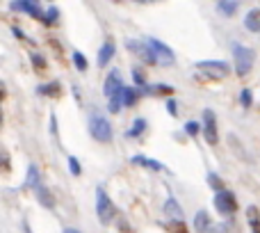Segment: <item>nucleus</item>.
<instances>
[{"label":"nucleus","mask_w":260,"mask_h":233,"mask_svg":"<svg viewBox=\"0 0 260 233\" xmlns=\"http://www.w3.org/2000/svg\"><path fill=\"white\" fill-rule=\"evenodd\" d=\"M123 92H126V87H123L121 73H119L117 69H112L103 85V94L108 96V101H110V112H119V108L123 105Z\"/></svg>","instance_id":"nucleus-1"},{"label":"nucleus","mask_w":260,"mask_h":233,"mask_svg":"<svg viewBox=\"0 0 260 233\" xmlns=\"http://www.w3.org/2000/svg\"><path fill=\"white\" fill-rule=\"evenodd\" d=\"M89 133H91V137H94L96 142H103V144L105 142H112V137H114L110 121L105 119V116H101L99 112L91 114V119H89Z\"/></svg>","instance_id":"nucleus-2"},{"label":"nucleus","mask_w":260,"mask_h":233,"mask_svg":"<svg viewBox=\"0 0 260 233\" xmlns=\"http://www.w3.org/2000/svg\"><path fill=\"white\" fill-rule=\"evenodd\" d=\"M233 57H235V71L238 76H247L249 71L253 69V60H256V53L251 48L242 44H235L233 46Z\"/></svg>","instance_id":"nucleus-3"},{"label":"nucleus","mask_w":260,"mask_h":233,"mask_svg":"<svg viewBox=\"0 0 260 233\" xmlns=\"http://www.w3.org/2000/svg\"><path fill=\"white\" fill-rule=\"evenodd\" d=\"M96 213H99V220L103 224H110L117 215V208H114L112 199L108 197V192L103 188H96Z\"/></svg>","instance_id":"nucleus-4"},{"label":"nucleus","mask_w":260,"mask_h":233,"mask_svg":"<svg viewBox=\"0 0 260 233\" xmlns=\"http://www.w3.org/2000/svg\"><path fill=\"white\" fill-rule=\"evenodd\" d=\"M194 67L206 73L208 78H226L231 73V64L224 62V60H203V62H197Z\"/></svg>","instance_id":"nucleus-5"},{"label":"nucleus","mask_w":260,"mask_h":233,"mask_svg":"<svg viewBox=\"0 0 260 233\" xmlns=\"http://www.w3.org/2000/svg\"><path fill=\"white\" fill-rule=\"evenodd\" d=\"M146 44L151 46V50H153V55H155V60L160 64H174L176 62V55H174V50L169 48L167 44H162L160 39H155V37H146Z\"/></svg>","instance_id":"nucleus-6"},{"label":"nucleus","mask_w":260,"mask_h":233,"mask_svg":"<svg viewBox=\"0 0 260 233\" xmlns=\"http://www.w3.org/2000/svg\"><path fill=\"white\" fill-rule=\"evenodd\" d=\"M215 208L219 211V215H233L238 211V199L231 190H221L215 194Z\"/></svg>","instance_id":"nucleus-7"},{"label":"nucleus","mask_w":260,"mask_h":233,"mask_svg":"<svg viewBox=\"0 0 260 233\" xmlns=\"http://www.w3.org/2000/svg\"><path fill=\"white\" fill-rule=\"evenodd\" d=\"M126 48L130 50V53H135L139 60H144L146 64H155L157 60H155V55H153V50H151V46L146 44V39H128L126 41Z\"/></svg>","instance_id":"nucleus-8"},{"label":"nucleus","mask_w":260,"mask_h":233,"mask_svg":"<svg viewBox=\"0 0 260 233\" xmlns=\"http://www.w3.org/2000/svg\"><path fill=\"white\" fill-rule=\"evenodd\" d=\"M203 135H206V142L215 147L219 142V133H217V119L212 110H203Z\"/></svg>","instance_id":"nucleus-9"},{"label":"nucleus","mask_w":260,"mask_h":233,"mask_svg":"<svg viewBox=\"0 0 260 233\" xmlns=\"http://www.w3.org/2000/svg\"><path fill=\"white\" fill-rule=\"evenodd\" d=\"M12 9H16V12H27L30 16L41 18V21H44V14H46L44 9L37 3H32V0H16V3H12Z\"/></svg>","instance_id":"nucleus-10"},{"label":"nucleus","mask_w":260,"mask_h":233,"mask_svg":"<svg viewBox=\"0 0 260 233\" xmlns=\"http://www.w3.org/2000/svg\"><path fill=\"white\" fill-rule=\"evenodd\" d=\"M114 50H117V44L112 39H108L99 50V67H108V62L114 57Z\"/></svg>","instance_id":"nucleus-11"},{"label":"nucleus","mask_w":260,"mask_h":233,"mask_svg":"<svg viewBox=\"0 0 260 233\" xmlns=\"http://www.w3.org/2000/svg\"><path fill=\"white\" fill-rule=\"evenodd\" d=\"M133 165H142V167L153 169V171H165L167 169L160 160H153V158H146V156H133Z\"/></svg>","instance_id":"nucleus-12"},{"label":"nucleus","mask_w":260,"mask_h":233,"mask_svg":"<svg viewBox=\"0 0 260 233\" xmlns=\"http://www.w3.org/2000/svg\"><path fill=\"white\" fill-rule=\"evenodd\" d=\"M25 185H27L30 190H35V192L41 188V174H39V167H37V165H30V167H27Z\"/></svg>","instance_id":"nucleus-13"},{"label":"nucleus","mask_w":260,"mask_h":233,"mask_svg":"<svg viewBox=\"0 0 260 233\" xmlns=\"http://www.w3.org/2000/svg\"><path fill=\"white\" fill-rule=\"evenodd\" d=\"M244 27H247L249 32H260V9L258 7L247 12V16H244Z\"/></svg>","instance_id":"nucleus-14"},{"label":"nucleus","mask_w":260,"mask_h":233,"mask_svg":"<svg viewBox=\"0 0 260 233\" xmlns=\"http://www.w3.org/2000/svg\"><path fill=\"white\" fill-rule=\"evenodd\" d=\"M165 215L174 217V222H183V208L178 206V201L174 197H169L165 201Z\"/></svg>","instance_id":"nucleus-15"},{"label":"nucleus","mask_w":260,"mask_h":233,"mask_svg":"<svg viewBox=\"0 0 260 233\" xmlns=\"http://www.w3.org/2000/svg\"><path fill=\"white\" fill-rule=\"evenodd\" d=\"M194 229L199 233H210L212 231V224H210V217H208L206 211H199L194 215Z\"/></svg>","instance_id":"nucleus-16"},{"label":"nucleus","mask_w":260,"mask_h":233,"mask_svg":"<svg viewBox=\"0 0 260 233\" xmlns=\"http://www.w3.org/2000/svg\"><path fill=\"white\" fill-rule=\"evenodd\" d=\"M146 119H144V116H137V119L133 121V126H130V128L126 130V137H130V139H135V137H139V135L144 133V130H146Z\"/></svg>","instance_id":"nucleus-17"},{"label":"nucleus","mask_w":260,"mask_h":233,"mask_svg":"<svg viewBox=\"0 0 260 233\" xmlns=\"http://www.w3.org/2000/svg\"><path fill=\"white\" fill-rule=\"evenodd\" d=\"M35 194H37V199H39V203H44L46 208H53L55 206V197L50 194V190L46 188V185H41V188L37 190Z\"/></svg>","instance_id":"nucleus-18"},{"label":"nucleus","mask_w":260,"mask_h":233,"mask_svg":"<svg viewBox=\"0 0 260 233\" xmlns=\"http://www.w3.org/2000/svg\"><path fill=\"white\" fill-rule=\"evenodd\" d=\"M139 96H144L139 87H126V92H123V105H128V108L135 105L139 101Z\"/></svg>","instance_id":"nucleus-19"},{"label":"nucleus","mask_w":260,"mask_h":233,"mask_svg":"<svg viewBox=\"0 0 260 233\" xmlns=\"http://www.w3.org/2000/svg\"><path fill=\"white\" fill-rule=\"evenodd\" d=\"M37 94H41V96H57L59 94V82L53 80V82H46V85H39V87H37Z\"/></svg>","instance_id":"nucleus-20"},{"label":"nucleus","mask_w":260,"mask_h":233,"mask_svg":"<svg viewBox=\"0 0 260 233\" xmlns=\"http://www.w3.org/2000/svg\"><path fill=\"white\" fill-rule=\"evenodd\" d=\"M142 94H174V87L171 85H146L142 90Z\"/></svg>","instance_id":"nucleus-21"},{"label":"nucleus","mask_w":260,"mask_h":233,"mask_svg":"<svg viewBox=\"0 0 260 233\" xmlns=\"http://www.w3.org/2000/svg\"><path fill=\"white\" fill-rule=\"evenodd\" d=\"M238 7H240V3H235V0H221V3H217V9L221 14H226V16H233L238 12Z\"/></svg>","instance_id":"nucleus-22"},{"label":"nucleus","mask_w":260,"mask_h":233,"mask_svg":"<svg viewBox=\"0 0 260 233\" xmlns=\"http://www.w3.org/2000/svg\"><path fill=\"white\" fill-rule=\"evenodd\" d=\"M57 18H59V9L55 7V5L46 9V14H44V23H46V25H53V23H57Z\"/></svg>","instance_id":"nucleus-23"},{"label":"nucleus","mask_w":260,"mask_h":233,"mask_svg":"<svg viewBox=\"0 0 260 233\" xmlns=\"http://www.w3.org/2000/svg\"><path fill=\"white\" fill-rule=\"evenodd\" d=\"M208 183H210V188H212V190H217V192L226 190V188H224V181H221L219 176L215 174V171H210V174H208Z\"/></svg>","instance_id":"nucleus-24"},{"label":"nucleus","mask_w":260,"mask_h":233,"mask_svg":"<svg viewBox=\"0 0 260 233\" xmlns=\"http://www.w3.org/2000/svg\"><path fill=\"white\" fill-rule=\"evenodd\" d=\"M73 64H76L78 71H87V60L80 50H73Z\"/></svg>","instance_id":"nucleus-25"},{"label":"nucleus","mask_w":260,"mask_h":233,"mask_svg":"<svg viewBox=\"0 0 260 233\" xmlns=\"http://www.w3.org/2000/svg\"><path fill=\"white\" fill-rule=\"evenodd\" d=\"M201 130H203V126L197 124V121H187V124H185V133H187L189 137H197Z\"/></svg>","instance_id":"nucleus-26"},{"label":"nucleus","mask_w":260,"mask_h":233,"mask_svg":"<svg viewBox=\"0 0 260 233\" xmlns=\"http://www.w3.org/2000/svg\"><path fill=\"white\" fill-rule=\"evenodd\" d=\"M240 103H242V108H251V90L240 92Z\"/></svg>","instance_id":"nucleus-27"},{"label":"nucleus","mask_w":260,"mask_h":233,"mask_svg":"<svg viewBox=\"0 0 260 233\" xmlns=\"http://www.w3.org/2000/svg\"><path fill=\"white\" fill-rule=\"evenodd\" d=\"M69 171H71L73 176H80L82 169H80V162H78V158H73V156L69 158Z\"/></svg>","instance_id":"nucleus-28"},{"label":"nucleus","mask_w":260,"mask_h":233,"mask_svg":"<svg viewBox=\"0 0 260 233\" xmlns=\"http://www.w3.org/2000/svg\"><path fill=\"white\" fill-rule=\"evenodd\" d=\"M133 78H135V82L139 85V90H144V87H146V78H144V73L139 71V69H135V71H133Z\"/></svg>","instance_id":"nucleus-29"},{"label":"nucleus","mask_w":260,"mask_h":233,"mask_svg":"<svg viewBox=\"0 0 260 233\" xmlns=\"http://www.w3.org/2000/svg\"><path fill=\"white\" fill-rule=\"evenodd\" d=\"M32 64H35L37 69H46V60L41 53H32Z\"/></svg>","instance_id":"nucleus-30"},{"label":"nucleus","mask_w":260,"mask_h":233,"mask_svg":"<svg viewBox=\"0 0 260 233\" xmlns=\"http://www.w3.org/2000/svg\"><path fill=\"white\" fill-rule=\"evenodd\" d=\"M167 110H169L171 116L178 114V103H176V99H169V101H167Z\"/></svg>","instance_id":"nucleus-31"},{"label":"nucleus","mask_w":260,"mask_h":233,"mask_svg":"<svg viewBox=\"0 0 260 233\" xmlns=\"http://www.w3.org/2000/svg\"><path fill=\"white\" fill-rule=\"evenodd\" d=\"M64 233H80L78 229H71V226H69V229H64Z\"/></svg>","instance_id":"nucleus-32"}]
</instances>
